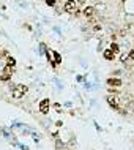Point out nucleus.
I'll return each instance as SVG.
<instances>
[{
	"instance_id": "f03ea898",
	"label": "nucleus",
	"mask_w": 134,
	"mask_h": 150,
	"mask_svg": "<svg viewBox=\"0 0 134 150\" xmlns=\"http://www.w3.org/2000/svg\"><path fill=\"white\" fill-rule=\"evenodd\" d=\"M107 103H109V106L110 107H114V109H118L120 111V100L117 98V97H110V95H109V97H107Z\"/></svg>"
},
{
	"instance_id": "39448f33",
	"label": "nucleus",
	"mask_w": 134,
	"mask_h": 150,
	"mask_svg": "<svg viewBox=\"0 0 134 150\" xmlns=\"http://www.w3.org/2000/svg\"><path fill=\"white\" fill-rule=\"evenodd\" d=\"M76 7H77L76 0H68V2L65 3V11H66V13H74V11H76Z\"/></svg>"
},
{
	"instance_id": "423d86ee",
	"label": "nucleus",
	"mask_w": 134,
	"mask_h": 150,
	"mask_svg": "<svg viewBox=\"0 0 134 150\" xmlns=\"http://www.w3.org/2000/svg\"><path fill=\"white\" fill-rule=\"evenodd\" d=\"M107 85H110V87H121V79H118V77H109Z\"/></svg>"
},
{
	"instance_id": "f257e3e1",
	"label": "nucleus",
	"mask_w": 134,
	"mask_h": 150,
	"mask_svg": "<svg viewBox=\"0 0 134 150\" xmlns=\"http://www.w3.org/2000/svg\"><path fill=\"white\" fill-rule=\"evenodd\" d=\"M25 93H27V87H25V85H22V84H19V85H16V87L13 88V92H11V95H13V98H16V100L22 98Z\"/></svg>"
},
{
	"instance_id": "9d476101",
	"label": "nucleus",
	"mask_w": 134,
	"mask_h": 150,
	"mask_svg": "<svg viewBox=\"0 0 134 150\" xmlns=\"http://www.w3.org/2000/svg\"><path fill=\"white\" fill-rule=\"evenodd\" d=\"M14 65H16V60H14L13 57H8V67H11V68H14Z\"/></svg>"
},
{
	"instance_id": "4468645a",
	"label": "nucleus",
	"mask_w": 134,
	"mask_h": 150,
	"mask_svg": "<svg viewBox=\"0 0 134 150\" xmlns=\"http://www.w3.org/2000/svg\"><path fill=\"white\" fill-rule=\"evenodd\" d=\"M85 0H76V3H84Z\"/></svg>"
},
{
	"instance_id": "0eeeda50",
	"label": "nucleus",
	"mask_w": 134,
	"mask_h": 150,
	"mask_svg": "<svg viewBox=\"0 0 134 150\" xmlns=\"http://www.w3.org/2000/svg\"><path fill=\"white\" fill-rule=\"evenodd\" d=\"M82 14L85 17H93V16H95V8H93V7H85L82 10Z\"/></svg>"
},
{
	"instance_id": "20e7f679",
	"label": "nucleus",
	"mask_w": 134,
	"mask_h": 150,
	"mask_svg": "<svg viewBox=\"0 0 134 150\" xmlns=\"http://www.w3.org/2000/svg\"><path fill=\"white\" fill-rule=\"evenodd\" d=\"M11 73H13V68L7 65L5 70H3V73H2V76H0V79H2V81H10L11 79Z\"/></svg>"
},
{
	"instance_id": "7ed1b4c3",
	"label": "nucleus",
	"mask_w": 134,
	"mask_h": 150,
	"mask_svg": "<svg viewBox=\"0 0 134 150\" xmlns=\"http://www.w3.org/2000/svg\"><path fill=\"white\" fill-rule=\"evenodd\" d=\"M49 106H51V101L48 98L41 100V103H39V111H41V114H48L49 112Z\"/></svg>"
},
{
	"instance_id": "9b49d317",
	"label": "nucleus",
	"mask_w": 134,
	"mask_h": 150,
	"mask_svg": "<svg viewBox=\"0 0 134 150\" xmlns=\"http://www.w3.org/2000/svg\"><path fill=\"white\" fill-rule=\"evenodd\" d=\"M54 57H55V62L54 63H62V57H60L59 52H54Z\"/></svg>"
},
{
	"instance_id": "ddd939ff",
	"label": "nucleus",
	"mask_w": 134,
	"mask_h": 150,
	"mask_svg": "<svg viewBox=\"0 0 134 150\" xmlns=\"http://www.w3.org/2000/svg\"><path fill=\"white\" fill-rule=\"evenodd\" d=\"M128 58H131V60H134V49L129 52V55H128Z\"/></svg>"
},
{
	"instance_id": "1a4fd4ad",
	"label": "nucleus",
	"mask_w": 134,
	"mask_h": 150,
	"mask_svg": "<svg viewBox=\"0 0 134 150\" xmlns=\"http://www.w3.org/2000/svg\"><path fill=\"white\" fill-rule=\"evenodd\" d=\"M110 51H112L114 54H117V52L120 51V47H118V44H117V43H112V44H110Z\"/></svg>"
},
{
	"instance_id": "6e6552de",
	"label": "nucleus",
	"mask_w": 134,
	"mask_h": 150,
	"mask_svg": "<svg viewBox=\"0 0 134 150\" xmlns=\"http://www.w3.org/2000/svg\"><path fill=\"white\" fill-rule=\"evenodd\" d=\"M104 58H106V60H110V62H112V60L115 58V54L110 51V49H106V51H104Z\"/></svg>"
},
{
	"instance_id": "f8f14e48",
	"label": "nucleus",
	"mask_w": 134,
	"mask_h": 150,
	"mask_svg": "<svg viewBox=\"0 0 134 150\" xmlns=\"http://www.w3.org/2000/svg\"><path fill=\"white\" fill-rule=\"evenodd\" d=\"M55 2H57V0H46V3H48L49 7H54V5H55Z\"/></svg>"
}]
</instances>
